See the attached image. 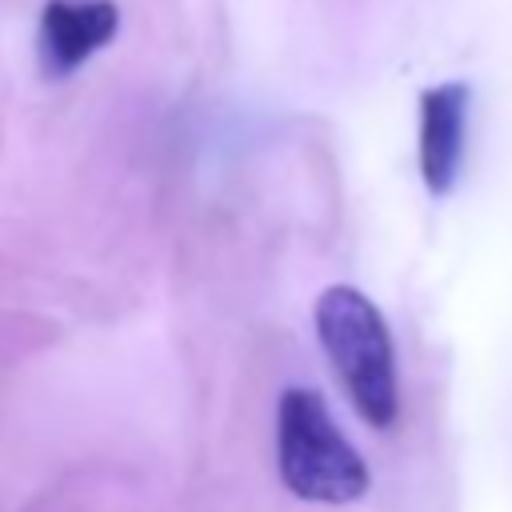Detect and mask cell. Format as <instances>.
<instances>
[{"label": "cell", "mask_w": 512, "mask_h": 512, "mask_svg": "<svg viewBox=\"0 0 512 512\" xmlns=\"http://www.w3.org/2000/svg\"><path fill=\"white\" fill-rule=\"evenodd\" d=\"M316 336L352 400V408L372 424L388 428L400 408L396 392V356H392V336L380 316V308L348 288L332 284L316 300Z\"/></svg>", "instance_id": "6da1fadb"}, {"label": "cell", "mask_w": 512, "mask_h": 512, "mask_svg": "<svg viewBox=\"0 0 512 512\" xmlns=\"http://www.w3.org/2000/svg\"><path fill=\"white\" fill-rule=\"evenodd\" d=\"M276 460L288 492L312 504H352L368 488V464L312 388H288L276 408Z\"/></svg>", "instance_id": "7a4b0ae2"}, {"label": "cell", "mask_w": 512, "mask_h": 512, "mask_svg": "<svg viewBox=\"0 0 512 512\" xmlns=\"http://www.w3.org/2000/svg\"><path fill=\"white\" fill-rule=\"evenodd\" d=\"M120 32L112 0H48L40 12V64L48 76H72Z\"/></svg>", "instance_id": "3957f363"}, {"label": "cell", "mask_w": 512, "mask_h": 512, "mask_svg": "<svg viewBox=\"0 0 512 512\" xmlns=\"http://www.w3.org/2000/svg\"><path fill=\"white\" fill-rule=\"evenodd\" d=\"M464 116H468V84L448 80L420 96V176L428 192L444 196L456 184L464 156Z\"/></svg>", "instance_id": "277c9868"}]
</instances>
